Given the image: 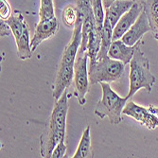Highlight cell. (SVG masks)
Segmentation results:
<instances>
[{
	"label": "cell",
	"instance_id": "6da1fadb",
	"mask_svg": "<svg viewBox=\"0 0 158 158\" xmlns=\"http://www.w3.org/2000/svg\"><path fill=\"white\" fill-rule=\"evenodd\" d=\"M141 44L142 41L137 44L130 62V74H129L130 86H129L128 95L126 96L128 99L132 98L134 95L141 89H145L150 93L156 81L155 76L150 70L149 59L141 50Z\"/></svg>",
	"mask_w": 158,
	"mask_h": 158
},
{
	"label": "cell",
	"instance_id": "7a4b0ae2",
	"mask_svg": "<svg viewBox=\"0 0 158 158\" xmlns=\"http://www.w3.org/2000/svg\"><path fill=\"white\" fill-rule=\"evenodd\" d=\"M100 86L102 88V98L95 107V114L100 119L108 118L112 124H119L122 121L123 109L128 98L118 96L111 88L109 82H100Z\"/></svg>",
	"mask_w": 158,
	"mask_h": 158
},
{
	"label": "cell",
	"instance_id": "3957f363",
	"mask_svg": "<svg viewBox=\"0 0 158 158\" xmlns=\"http://www.w3.org/2000/svg\"><path fill=\"white\" fill-rule=\"evenodd\" d=\"M125 71V64L114 60L107 55L98 58L95 62H89L88 74L90 84L100 82H112L121 78Z\"/></svg>",
	"mask_w": 158,
	"mask_h": 158
},
{
	"label": "cell",
	"instance_id": "277c9868",
	"mask_svg": "<svg viewBox=\"0 0 158 158\" xmlns=\"http://www.w3.org/2000/svg\"><path fill=\"white\" fill-rule=\"evenodd\" d=\"M89 60L86 53H78L74 64V95L76 96L79 104L83 106L86 103V94L89 90V74L87 68V61Z\"/></svg>",
	"mask_w": 158,
	"mask_h": 158
},
{
	"label": "cell",
	"instance_id": "5b68a950",
	"mask_svg": "<svg viewBox=\"0 0 158 158\" xmlns=\"http://www.w3.org/2000/svg\"><path fill=\"white\" fill-rule=\"evenodd\" d=\"M69 97L71 96H69L66 89L62 95V97L58 100H56L52 113L50 114V118L46 125V127L49 129V130L56 133L65 134L66 116L69 109V104H68Z\"/></svg>",
	"mask_w": 158,
	"mask_h": 158
},
{
	"label": "cell",
	"instance_id": "8992f818",
	"mask_svg": "<svg viewBox=\"0 0 158 158\" xmlns=\"http://www.w3.org/2000/svg\"><path fill=\"white\" fill-rule=\"evenodd\" d=\"M123 114L134 118L143 126H146L149 130H154L158 127V117L156 114H152L149 108L137 105L131 99L127 102L123 109Z\"/></svg>",
	"mask_w": 158,
	"mask_h": 158
},
{
	"label": "cell",
	"instance_id": "52a82bcc",
	"mask_svg": "<svg viewBox=\"0 0 158 158\" xmlns=\"http://www.w3.org/2000/svg\"><path fill=\"white\" fill-rule=\"evenodd\" d=\"M143 11V4L140 0H135L134 5L127 12H125L121 18L118 20L117 25L114 26L113 31V41L121 39V37L127 32L137 20L141 12Z\"/></svg>",
	"mask_w": 158,
	"mask_h": 158
},
{
	"label": "cell",
	"instance_id": "ba28073f",
	"mask_svg": "<svg viewBox=\"0 0 158 158\" xmlns=\"http://www.w3.org/2000/svg\"><path fill=\"white\" fill-rule=\"evenodd\" d=\"M74 80V64L62 63L59 65L54 84L52 96L55 100H58L64 92L69 87Z\"/></svg>",
	"mask_w": 158,
	"mask_h": 158
},
{
	"label": "cell",
	"instance_id": "9c48e42d",
	"mask_svg": "<svg viewBox=\"0 0 158 158\" xmlns=\"http://www.w3.org/2000/svg\"><path fill=\"white\" fill-rule=\"evenodd\" d=\"M59 31V22L56 16L48 20H40L35 27L34 35L31 40V50L32 52L38 48L43 41L49 39Z\"/></svg>",
	"mask_w": 158,
	"mask_h": 158
},
{
	"label": "cell",
	"instance_id": "30bf717a",
	"mask_svg": "<svg viewBox=\"0 0 158 158\" xmlns=\"http://www.w3.org/2000/svg\"><path fill=\"white\" fill-rule=\"evenodd\" d=\"M151 31V27L146 15L145 11L143 10L135 23L129 28L127 32L121 37V40L128 46H135L138 42L142 41V37L145 33Z\"/></svg>",
	"mask_w": 158,
	"mask_h": 158
},
{
	"label": "cell",
	"instance_id": "8fae6325",
	"mask_svg": "<svg viewBox=\"0 0 158 158\" xmlns=\"http://www.w3.org/2000/svg\"><path fill=\"white\" fill-rule=\"evenodd\" d=\"M82 22H83V17L79 13V18L77 20V23L74 27L73 31V35L71 38L69 44L65 47L64 51L63 53L62 57V63L65 64H75V60L77 58V55L81 44V30H82Z\"/></svg>",
	"mask_w": 158,
	"mask_h": 158
},
{
	"label": "cell",
	"instance_id": "7c38bea8",
	"mask_svg": "<svg viewBox=\"0 0 158 158\" xmlns=\"http://www.w3.org/2000/svg\"><path fill=\"white\" fill-rule=\"evenodd\" d=\"M137 44L131 47V46L126 45L121 39L114 40L111 44V47L108 51V56L114 60H118V61L122 62L126 65L128 64H130Z\"/></svg>",
	"mask_w": 158,
	"mask_h": 158
},
{
	"label": "cell",
	"instance_id": "4fadbf2b",
	"mask_svg": "<svg viewBox=\"0 0 158 158\" xmlns=\"http://www.w3.org/2000/svg\"><path fill=\"white\" fill-rule=\"evenodd\" d=\"M135 2V0H116L109 8L105 9V15L110 20L113 27H114L123 14L131 9Z\"/></svg>",
	"mask_w": 158,
	"mask_h": 158
},
{
	"label": "cell",
	"instance_id": "5bb4252c",
	"mask_svg": "<svg viewBox=\"0 0 158 158\" xmlns=\"http://www.w3.org/2000/svg\"><path fill=\"white\" fill-rule=\"evenodd\" d=\"M148 17L152 37L158 43V0H140Z\"/></svg>",
	"mask_w": 158,
	"mask_h": 158
},
{
	"label": "cell",
	"instance_id": "9a60e30c",
	"mask_svg": "<svg viewBox=\"0 0 158 158\" xmlns=\"http://www.w3.org/2000/svg\"><path fill=\"white\" fill-rule=\"evenodd\" d=\"M73 158H92L94 157V152L91 145V135H90V127L87 126L83 131L81 137L79 146L73 154L71 156Z\"/></svg>",
	"mask_w": 158,
	"mask_h": 158
},
{
	"label": "cell",
	"instance_id": "2e32d148",
	"mask_svg": "<svg viewBox=\"0 0 158 158\" xmlns=\"http://www.w3.org/2000/svg\"><path fill=\"white\" fill-rule=\"evenodd\" d=\"M100 46H102V32L98 30L97 27H95L89 35L85 52L89 58V62H95L97 60Z\"/></svg>",
	"mask_w": 158,
	"mask_h": 158
},
{
	"label": "cell",
	"instance_id": "e0dca14e",
	"mask_svg": "<svg viewBox=\"0 0 158 158\" xmlns=\"http://www.w3.org/2000/svg\"><path fill=\"white\" fill-rule=\"evenodd\" d=\"M31 41H30V30H28L27 25L26 26L23 34L19 38L18 41H16L17 46V56L21 60H27L31 58L32 56V50H31Z\"/></svg>",
	"mask_w": 158,
	"mask_h": 158
},
{
	"label": "cell",
	"instance_id": "ac0fdd59",
	"mask_svg": "<svg viewBox=\"0 0 158 158\" xmlns=\"http://www.w3.org/2000/svg\"><path fill=\"white\" fill-rule=\"evenodd\" d=\"M113 31L114 27H112L108 17L105 15V20L103 23V27L102 31V46H100V50L98 54L97 59L108 55L109 48L113 42Z\"/></svg>",
	"mask_w": 158,
	"mask_h": 158
},
{
	"label": "cell",
	"instance_id": "d6986e66",
	"mask_svg": "<svg viewBox=\"0 0 158 158\" xmlns=\"http://www.w3.org/2000/svg\"><path fill=\"white\" fill-rule=\"evenodd\" d=\"M10 27L11 28L12 31V36L15 39V42L19 40V38L21 37V35L24 32V30L27 26V22L24 19L23 14L20 11L15 10L14 12L11 13V15L10 16V18H8L7 20H5Z\"/></svg>",
	"mask_w": 158,
	"mask_h": 158
},
{
	"label": "cell",
	"instance_id": "ffe728a7",
	"mask_svg": "<svg viewBox=\"0 0 158 158\" xmlns=\"http://www.w3.org/2000/svg\"><path fill=\"white\" fill-rule=\"evenodd\" d=\"M90 1H91V5H92L93 11H94L97 27H98V30L102 32V27H103V23L105 20V10L103 7L102 0H90Z\"/></svg>",
	"mask_w": 158,
	"mask_h": 158
},
{
	"label": "cell",
	"instance_id": "44dd1931",
	"mask_svg": "<svg viewBox=\"0 0 158 158\" xmlns=\"http://www.w3.org/2000/svg\"><path fill=\"white\" fill-rule=\"evenodd\" d=\"M79 18V10L77 7L68 5L63 11V21L66 27H74Z\"/></svg>",
	"mask_w": 158,
	"mask_h": 158
},
{
	"label": "cell",
	"instance_id": "7402d4cb",
	"mask_svg": "<svg viewBox=\"0 0 158 158\" xmlns=\"http://www.w3.org/2000/svg\"><path fill=\"white\" fill-rule=\"evenodd\" d=\"M40 20H48L55 17V9L53 0H41L39 10Z\"/></svg>",
	"mask_w": 158,
	"mask_h": 158
},
{
	"label": "cell",
	"instance_id": "603a6c76",
	"mask_svg": "<svg viewBox=\"0 0 158 158\" xmlns=\"http://www.w3.org/2000/svg\"><path fill=\"white\" fill-rule=\"evenodd\" d=\"M11 9L7 0H0V18L7 20L11 15Z\"/></svg>",
	"mask_w": 158,
	"mask_h": 158
},
{
	"label": "cell",
	"instance_id": "cb8c5ba5",
	"mask_svg": "<svg viewBox=\"0 0 158 158\" xmlns=\"http://www.w3.org/2000/svg\"><path fill=\"white\" fill-rule=\"evenodd\" d=\"M66 144L64 140L59 142L57 146L55 147V149L53 150V152H52V155L51 157L52 158H63V157H65V152H66Z\"/></svg>",
	"mask_w": 158,
	"mask_h": 158
},
{
	"label": "cell",
	"instance_id": "d4e9b609",
	"mask_svg": "<svg viewBox=\"0 0 158 158\" xmlns=\"http://www.w3.org/2000/svg\"><path fill=\"white\" fill-rule=\"evenodd\" d=\"M10 34L12 35V31L9 24L5 20H1V22H0V35H1V37H3Z\"/></svg>",
	"mask_w": 158,
	"mask_h": 158
},
{
	"label": "cell",
	"instance_id": "484cf974",
	"mask_svg": "<svg viewBox=\"0 0 158 158\" xmlns=\"http://www.w3.org/2000/svg\"><path fill=\"white\" fill-rule=\"evenodd\" d=\"M116 0H102V3H103V7H104V10L109 8Z\"/></svg>",
	"mask_w": 158,
	"mask_h": 158
},
{
	"label": "cell",
	"instance_id": "4316f807",
	"mask_svg": "<svg viewBox=\"0 0 158 158\" xmlns=\"http://www.w3.org/2000/svg\"><path fill=\"white\" fill-rule=\"evenodd\" d=\"M149 109H150V111L152 113V114H156V116L158 117V106H153V105H150L149 107H148Z\"/></svg>",
	"mask_w": 158,
	"mask_h": 158
}]
</instances>
